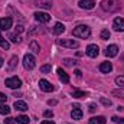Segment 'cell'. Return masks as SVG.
Here are the masks:
<instances>
[{
    "mask_svg": "<svg viewBox=\"0 0 124 124\" xmlns=\"http://www.w3.org/2000/svg\"><path fill=\"white\" fill-rule=\"evenodd\" d=\"M62 62H63V65H66V66H74V65H77V61H75V59H71V58H65Z\"/></svg>",
    "mask_w": 124,
    "mask_h": 124,
    "instance_id": "28",
    "label": "cell"
},
{
    "mask_svg": "<svg viewBox=\"0 0 124 124\" xmlns=\"http://www.w3.org/2000/svg\"><path fill=\"white\" fill-rule=\"evenodd\" d=\"M95 110H97V105H95V104H90V111H91V113H94Z\"/></svg>",
    "mask_w": 124,
    "mask_h": 124,
    "instance_id": "37",
    "label": "cell"
},
{
    "mask_svg": "<svg viewBox=\"0 0 124 124\" xmlns=\"http://www.w3.org/2000/svg\"><path fill=\"white\" fill-rule=\"evenodd\" d=\"M13 25V19L6 16V17H1L0 19V31H9Z\"/></svg>",
    "mask_w": 124,
    "mask_h": 124,
    "instance_id": "7",
    "label": "cell"
},
{
    "mask_svg": "<svg viewBox=\"0 0 124 124\" xmlns=\"http://www.w3.org/2000/svg\"><path fill=\"white\" fill-rule=\"evenodd\" d=\"M52 32H54L55 35H62V33L65 32V25H63V23H61V22L55 23V26H54Z\"/></svg>",
    "mask_w": 124,
    "mask_h": 124,
    "instance_id": "17",
    "label": "cell"
},
{
    "mask_svg": "<svg viewBox=\"0 0 124 124\" xmlns=\"http://www.w3.org/2000/svg\"><path fill=\"white\" fill-rule=\"evenodd\" d=\"M56 72H58V77H59V79H61L63 84H68V82H69V77H68V74H66V72H65L62 68H58V71H56Z\"/></svg>",
    "mask_w": 124,
    "mask_h": 124,
    "instance_id": "16",
    "label": "cell"
},
{
    "mask_svg": "<svg viewBox=\"0 0 124 124\" xmlns=\"http://www.w3.org/2000/svg\"><path fill=\"white\" fill-rule=\"evenodd\" d=\"M6 124H16V118H12V117L6 118Z\"/></svg>",
    "mask_w": 124,
    "mask_h": 124,
    "instance_id": "36",
    "label": "cell"
},
{
    "mask_svg": "<svg viewBox=\"0 0 124 124\" xmlns=\"http://www.w3.org/2000/svg\"><path fill=\"white\" fill-rule=\"evenodd\" d=\"M85 54H87L90 58H97V56H98V54H100V48H98L97 45L91 43V45H88V46H87Z\"/></svg>",
    "mask_w": 124,
    "mask_h": 124,
    "instance_id": "8",
    "label": "cell"
},
{
    "mask_svg": "<svg viewBox=\"0 0 124 124\" xmlns=\"http://www.w3.org/2000/svg\"><path fill=\"white\" fill-rule=\"evenodd\" d=\"M43 116H45L46 118H52V117H54V113H52V111H49V110H46V111L43 113Z\"/></svg>",
    "mask_w": 124,
    "mask_h": 124,
    "instance_id": "33",
    "label": "cell"
},
{
    "mask_svg": "<svg viewBox=\"0 0 124 124\" xmlns=\"http://www.w3.org/2000/svg\"><path fill=\"white\" fill-rule=\"evenodd\" d=\"M105 117H102V116H98V117H93L90 121H88V124H105Z\"/></svg>",
    "mask_w": 124,
    "mask_h": 124,
    "instance_id": "19",
    "label": "cell"
},
{
    "mask_svg": "<svg viewBox=\"0 0 124 124\" xmlns=\"http://www.w3.org/2000/svg\"><path fill=\"white\" fill-rule=\"evenodd\" d=\"M100 101H101V102H102L105 107H110V105L113 104V102H111V100H108V98H104V97H101V100H100Z\"/></svg>",
    "mask_w": 124,
    "mask_h": 124,
    "instance_id": "32",
    "label": "cell"
},
{
    "mask_svg": "<svg viewBox=\"0 0 124 124\" xmlns=\"http://www.w3.org/2000/svg\"><path fill=\"white\" fill-rule=\"evenodd\" d=\"M113 28L116 32H124V19L123 17H116L113 22Z\"/></svg>",
    "mask_w": 124,
    "mask_h": 124,
    "instance_id": "10",
    "label": "cell"
},
{
    "mask_svg": "<svg viewBox=\"0 0 124 124\" xmlns=\"http://www.w3.org/2000/svg\"><path fill=\"white\" fill-rule=\"evenodd\" d=\"M29 48H31V51H33L35 54H39L40 52V46H39V43L36 40H32L31 43H29Z\"/></svg>",
    "mask_w": 124,
    "mask_h": 124,
    "instance_id": "21",
    "label": "cell"
},
{
    "mask_svg": "<svg viewBox=\"0 0 124 124\" xmlns=\"http://www.w3.org/2000/svg\"><path fill=\"white\" fill-rule=\"evenodd\" d=\"M71 117H72L74 120H81V118H82V110L79 108V105H78V104H75V105L72 107Z\"/></svg>",
    "mask_w": 124,
    "mask_h": 124,
    "instance_id": "12",
    "label": "cell"
},
{
    "mask_svg": "<svg viewBox=\"0 0 124 124\" xmlns=\"http://www.w3.org/2000/svg\"><path fill=\"white\" fill-rule=\"evenodd\" d=\"M12 42H15V43H20V36H19V33L17 32H15V33H9V36H7Z\"/></svg>",
    "mask_w": 124,
    "mask_h": 124,
    "instance_id": "20",
    "label": "cell"
},
{
    "mask_svg": "<svg viewBox=\"0 0 124 124\" xmlns=\"http://www.w3.org/2000/svg\"><path fill=\"white\" fill-rule=\"evenodd\" d=\"M9 113H10V107H9V105H6V104H0V114L7 116Z\"/></svg>",
    "mask_w": 124,
    "mask_h": 124,
    "instance_id": "24",
    "label": "cell"
},
{
    "mask_svg": "<svg viewBox=\"0 0 124 124\" xmlns=\"http://www.w3.org/2000/svg\"><path fill=\"white\" fill-rule=\"evenodd\" d=\"M6 101H7V95L0 93V102H6Z\"/></svg>",
    "mask_w": 124,
    "mask_h": 124,
    "instance_id": "34",
    "label": "cell"
},
{
    "mask_svg": "<svg viewBox=\"0 0 124 124\" xmlns=\"http://www.w3.org/2000/svg\"><path fill=\"white\" fill-rule=\"evenodd\" d=\"M101 39H102V40L110 39V31H108V29H102V31H101Z\"/></svg>",
    "mask_w": 124,
    "mask_h": 124,
    "instance_id": "30",
    "label": "cell"
},
{
    "mask_svg": "<svg viewBox=\"0 0 124 124\" xmlns=\"http://www.w3.org/2000/svg\"><path fill=\"white\" fill-rule=\"evenodd\" d=\"M113 121H116L117 124H124V118H118V117H113Z\"/></svg>",
    "mask_w": 124,
    "mask_h": 124,
    "instance_id": "35",
    "label": "cell"
},
{
    "mask_svg": "<svg viewBox=\"0 0 124 124\" xmlns=\"http://www.w3.org/2000/svg\"><path fill=\"white\" fill-rule=\"evenodd\" d=\"M17 65V56H12L10 58V62H9V69H15V66Z\"/></svg>",
    "mask_w": 124,
    "mask_h": 124,
    "instance_id": "26",
    "label": "cell"
},
{
    "mask_svg": "<svg viewBox=\"0 0 124 124\" xmlns=\"http://www.w3.org/2000/svg\"><path fill=\"white\" fill-rule=\"evenodd\" d=\"M39 88L45 93H52L55 90V87L48 81V79H39Z\"/></svg>",
    "mask_w": 124,
    "mask_h": 124,
    "instance_id": "6",
    "label": "cell"
},
{
    "mask_svg": "<svg viewBox=\"0 0 124 124\" xmlns=\"http://www.w3.org/2000/svg\"><path fill=\"white\" fill-rule=\"evenodd\" d=\"M4 85L9 87V88H12V90H19L22 87V81L17 77H10V78H7L4 81Z\"/></svg>",
    "mask_w": 124,
    "mask_h": 124,
    "instance_id": "4",
    "label": "cell"
},
{
    "mask_svg": "<svg viewBox=\"0 0 124 124\" xmlns=\"http://www.w3.org/2000/svg\"><path fill=\"white\" fill-rule=\"evenodd\" d=\"M0 46H1L3 49H9V48H10V43H9V42H7L1 35H0Z\"/></svg>",
    "mask_w": 124,
    "mask_h": 124,
    "instance_id": "25",
    "label": "cell"
},
{
    "mask_svg": "<svg viewBox=\"0 0 124 124\" xmlns=\"http://www.w3.org/2000/svg\"><path fill=\"white\" fill-rule=\"evenodd\" d=\"M101 9L108 13H114L120 10V1L118 0H102L101 1Z\"/></svg>",
    "mask_w": 124,
    "mask_h": 124,
    "instance_id": "1",
    "label": "cell"
},
{
    "mask_svg": "<svg viewBox=\"0 0 124 124\" xmlns=\"http://www.w3.org/2000/svg\"><path fill=\"white\" fill-rule=\"evenodd\" d=\"M35 6H38L40 9H51L52 0H35Z\"/></svg>",
    "mask_w": 124,
    "mask_h": 124,
    "instance_id": "14",
    "label": "cell"
},
{
    "mask_svg": "<svg viewBox=\"0 0 124 124\" xmlns=\"http://www.w3.org/2000/svg\"><path fill=\"white\" fill-rule=\"evenodd\" d=\"M48 104H49V105H55V104H56V101H55V100H49V101H48Z\"/></svg>",
    "mask_w": 124,
    "mask_h": 124,
    "instance_id": "40",
    "label": "cell"
},
{
    "mask_svg": "<svg viewBox=\"0 0 124 124\" xmlns=\"http://www.w3.org/2000/svg\"><path fill=\"white\" fill-rule=\"evenodd\" d=\"M98 68H100V71L102 74H110L113 71V63L111 62H102V63H100Z\"/></svg>",
    "mask_w": 124,
    "mask_h": 124,
    "instance_id": "15",
    "label": "cell"
},
{
    "mask_svg": "<svg viewBox=\"0 0 124 124\" xmlns=\"http://www.w3.org/2000/svg\"><path fill=\"white\" fill-rule=\"evenodd\" d=\"M72 97L74 98H84V97H87V93L85 91H79V90H74L72 91Z\"/></svg>",
    "mask_w": 124,
    "mask_h": 124,
    "instance_id": "23",
    "label": "cell"
},
{
    "mask_svg": "<svg viewBox=\"0 0 124 124\" xmlns=\"http://www.w3.org/2000/svg\"><path fill=\"white\" fill-rule=\"evenodd\" d=\"M51 69H52L51 63H46V65L40 66V72H42V74H48V72H51Z\"/></svg>",
    "mask_w": 124,
    "mask_h": 124,
    "instance_id": "29",
    "label": "cell"
},
{
    "mask_svg": "<svg viewBox=\"0 0 124 124\" xmlns=\"http://www.w3.org/2000/svg\"><path fill=\"white\" fill-rule=\"evenodd\" d=\"M23 66H25V69H28V71H31V69H33V68L36 66V59H35V56H33L32 54H26V55L23 56Z\"/></svg>",
    "mask_w": 124,
    "mask_h": 124,
    "instance_id": "5",
    "label": "cell"
},
{
    "mask_svg": "<svg viewBox=\"0 0 124 124\" xmlns=\"http://www.w3.org/2000/svg\"><path fill=\"white\" fill-rule=\"evenodd\" d=\"M29 121H31V118L28 116H23V114L16 118V123H19V124H29Z\"/></svg>",
    "mask_w": 124,
    "mask_h": 124,
    "instance_id": "22",
    "label": "cell"
},
{
    "mask_svg": "<svg viewBox=\"0 0 124 124\" xmlns=\"http://www.w3.org/2000/svg\"><path fill=\"white\" fill-rule=\"evenodd\" d=\"M116 84L118 87H124V75H120V77L116 78Z\"/></svg>",
    "mask_w": 124,
    "mask_h": 124,
    "instance_id": "31",
    "label": "cell"
},
{
    "mask_svg": "<svg viewBox=\"0 0 124 124\" xmlns=\"http://www.w3.org/2000/svg\"><path fill=\"white\" fill-rule=\"evenodd\" d=\"M113 95H116V97H120V98H124V90L123 88H118V90H113L111 91Z\"/></svg>",
    "mask_w": 124,
    "mask_h": 124,
    "instance_id": "27",
    "label": "cell"
},
{
    "mask_svg": "<svg viewBox=\"0 0 124 124\" xmlns=\"http://www.w3.org/2000/svg\"><path fill=\"white\" fill-rule=\"evenodd\" d=\"M117 54H118V46L117 45H110L105 49V56L107 58H114V56H117Z\"/></svg>",
    "mask_w": 124,
    "mask_h": 124,
    "instance_id": "11",
    "label": "cell"
},
{
    "mask_svg": "<svg viewBox=\"0 0 124 124\" xmlns=\"http://www.w3.org/2000/svg\"><path fill=\"white\" fill-rule=\"evenodd\" d=\"M79 7L81 9H85V10H91V9H94L95 7V1L94 0H79Z\"/></svg>",
    "mask_w": 124,
    "mask_h": 124,
    "instance_id": "13",
    "label": "cell"
},
{
    "mask_svg": "<svg viewBox=\"0 0 124 124\" xmlns=\"http://www.w3.org/2000/svg\"><path fill=\"white\" fill-rule=\"evenodd\" d=\"M3 62H4V61H3V59H1V58H0V68H1V66H3Z\"/></svg>",
    "mask_w": 124,
    "mask_h": 124,
    "instance_id": "41",
    "label": "cell"
},
{
    "mask_svg": "<svg viewBox=\"0 0 124 124\" xmlns=\"http://www.w3.org/2000/svg\"><path fill=\"white\" fill-rule=\"evenodd\" d=\"M72 35H74L75 38L87 39V38H90V35H91V29H90L87 25H78L77 28H74V31H72Z\"/></svg>",
    "mask_w": 124,
    "mask_h": 124,
    "instance_id": "2",
    "label": "cell"
},
{
    "mask_svg": "<svg viewBox=\"0 0 124 124\" xmlns=\"http://www.w3.org/2000/svg\"><path fill=\"white\" fill-rule=\"evenodd\" d=\"M75 75H77V77H81V75H82V72H81L79 69H75Z\"/></svg>",
    "mask_w": 124,
    "mask_h": 124,
    "instance_id": "39",
    "label": "cell"
},
{
    "mask_svg": "<svg viewBox=\"0 0 124 124\" xmlns=\"http://www.w3.org/2000/svg\"><path fill=\"white\" fill-rule=\"evenodd\" d=\"M58 45L63 48H69V49H77L79 46V42L75 39H58Z\"/></svg>",
    "mask_w": 124,
    "mask_h": 124,
    "instance_id": "3",
    "label": "cell"
},
{
    "mask_svg": "<svg viewBox=\"0 0 124 124\" xmlns=\"http://www.w3.org/2000/svg\"><path fill=\"white\" fill-rule=\"evenodd\" d=\"M40 124H55L54 121H51V120H45V121H42Z\"/></svg>",
    "mask_w": 124,
    "mask_h": 124,
    "instance_id": "38",
    "label": "cell"
},
{
    "mask_svg": "<svg viewBox=\"0 0 124 124\" xmlns=\"http://www.w3.org/2000/svg\"><path fill=\"white\" fill-rule=\"evenodd\" d=\"M15 108L19 111H28V104L25 101H15Z\"/></svg>",
    "mask_w": 124,
    "mask_h": 124,
    "instance_id": "18",
    "label": "cell"
},
{
    "mask_svg": "<svg viewBox=\"0 0 124 124\" xmlns=\"http://www.w3.org/2000/svg\"><path fill=\"white\" fill-rule=\"evenodd\" d=\"M33 16H35V19H36L39 23H48V22L51 20V16H49L46 12H36Z\"/></svg>",
    "mask_w": 124,
    "mask_h": 124,
    "instance_id": "9",
    "label": "cell"
}]
</instances>
